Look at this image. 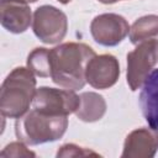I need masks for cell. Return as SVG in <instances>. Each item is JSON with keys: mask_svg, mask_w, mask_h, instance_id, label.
<instances>
[{"mask_svg": "<svg viewBox=\"0 0 158 158\" xmlns=\"http://www.w3.org/2000/svg\"><path fill=\"white\" fill-rule=\"evenodd\" d=\"M98 1H100L102 4H115V2H117L120 0H98Z\"/></svg>", "mask_w": 158, "mask_h": 158, "instance_id": "17", "label": "cell"}, {"mask_svg": "<svg viewBox=\"0 0 158 158\" xmlns=\"http://www.w3.org/2000/svg\"><path fill=\"white\" fill-rule=\"evenodd\" d=\"M80 105V95H77L74 90L56 89L49 86H41L36 89V94L32 101V109L49 114L68 116L77 111Z\"/></svg>", "mask_w": 158, "mask_h": 158, "instance_id": "6", "label": "cell"}, {"mask_svg": "<svg viewBox=\"0 0 158 158\" xmlns=\"http://www.w3.org/2000/svg\"><path fill=\"white\" fill-rule=\"evenodd\" d=\"M0 20L5 30L11 33H22L32 23V12L27 4L16 0H1Z\"/></svg>", "mask_w": 158, "mask_h": 158, "instance_id": "10", "label": "cell"}, {"mask_svg": "<svg viewBox=\"0 0 158 158\" xmlns=\"http://www.w3.org/2000/svg\"><path fill=\"white\" fill-rule=\"evenodd\" d=\"M139 93V107L149 127L158 130V68L146 78Z\"/></svg>", "mask_w": 158, "mask_h": 158, "instance_id": "11", "label": "cell"}, {"mask_svg": "<svg viewBox=\"0 0 158 158\" xmlns=\"http://www.w3.org/2000/svg\"><path fill=\"white\" fill-rule=\"evenodd\" d=\"M32 30L41 42L46 44H56L67 35V15L52 5H42L33 12Z\"/></svg>", "mask_w": 158, "mask_h": 158, "instance_id": "5", "label": "cell"}, {"mask_svg": "<svg viewBox=\"0 0 158 158\" xmlns=\"http://www.w3.org/2000/svg\"><path fill=\"white\" fill-rule=\"evenodd\" d=\"M90 33L96 43L114 47L121 43L130 33V25L121 15L101 14L91 21Z\"/></svg>", "mask_w": 158, "mask_h": 158, "instance_id": "7", "label": "cell"}, {"mask_svg": "<svg viewBox=\"0 0 158 158\" xmlns=\"http://www.w3.org/2000/svg\"><path fill=\"white\" fill-rule=\"evenodd\" d=\"M120 77V64L112 54L94 56L86 64L85 80L95 89H109Z\"/></svg>", "mask_w": 158, "mask_h": 158, "instance_id": "8", "label": "cell"}, {"mask_svg": "<svg viewBox=\"0 0 158 158\" xmlns=\"http://www.w3.org/2000/svg\"><path fill=\"white\" fill-rule=\"evenodd\" d=\"M158 62V40L136 44L127 54V84L132 91L139 89Z\"/></svg>", "mask_w": 158, "mask_h": 158, "instance_id": "4", "label": "cell"}, {"mask_svg": "<svg viewBox=\"0 0 158 158\" xmlns=\"http://www.w3.org/2000/svg\"><path fill=\"white\" fill-rule=\"evenodd\" d=\"M57 1H59L60 4H68V2H70L72 0H57Z\"/></svg>", "mask_w": 158, "mask_h": 158, "instance_id": "19", "label": "cell"}, {"mask_svg": "<svg viewBox=\"0 0 158 158\" xmlns=\"http://www.w3.org/2000/svg\"><path fill=\"white\" fill-rule=\"evenodd\" d=\"M85 156H99V153L74 143L63 144L57 152V157H85Z\"/></svg>", "mask_w": 158, "mask_h": 158, "instance_id": "15", "label": "cell"}, {"mask_svg": "<svg viewBox=\"0 0 158 158\" xmlns=\"http://www.w3.org/2000/svg\"><path fill=\"white\" fill-rule=\"evenodd\" d=\"M27 68L37 77L48 78L49 70V49L38 47L35 48L27 57Z\"/></svg>", "mask_w": 158, "mask_h": 158, "instance_id": "14", "label": "cell"}, {"mask_svg": "<svg viewBox=\"0 0 158 158\" xmlns=\"http://www.w3.org/2000/svg\"><path fill=\"white\" fill-rule=\"evenodd\" d=\"M158 151V130L141 127L130 132L123 143L122 158H151Z\"/></svg>", "mask_w": 158, "mask_h": 158, "instance_id": "9", "label": "cell"}, {"mask_svg": "<svg viewBox=\"0 0 158 158\" xmlns=\"http://www.w3.org/2000/svg\"><path fill=\"white\" fill-rule=\"evenodd\" d=\"M128 37L133 44L148 40H158V16L146 15L137 19L130 27Z\"/></svg>", "mask_w": 158, "mask_h": 158, "instance_id": "13", "label": "cell"}, {"mask_svg": "<svg viewBox=\"0 0 158 158\" xmlns=\"http://www.w3.org/2000/svg\"><path fill=\"white\" fill-rule=\"evenodd\" d=\"M95 56L94 49L79 42H67L49 49V78L52 81L68 90L83 89L85 68Z\"/></svg>", "mask_w": 158, "mask_h": 158, "instance_id": "1", "label": "cell"}, {"mask_svg": "<svg viewBox=\"0 0 158 158\" xmlns=\"http://www.w3.org/2000/svg\"><path fill=\"white\" fill-rule=\"evenodd\" d=\"M67 127L68 116L49 115L31 109L16 118L15 135L19 141L28 146H37L59 139L65 133Z\"/></svg>", "mask_w": 158, "mask_h": 158, "instance_id": "3", "label": "cell"}, {"mask_svg": "<svg viewBox=\"0 0 158 158\" xmlns=\"http://www.w3.org/2000/svg\"><path fill=\"white\" fill-rule=\"evenodd\" d=\"M106 112V101L96 93L80 94V105L74 112L75 116L84 122H95L102 118Z\"/></svg>", "mask_w": 158, "mask_h": 158, "instance_id": "12", "label": "cell"}, {"mask_svg": "<svg viewBox=\"0 0 158 158\" xmlns=\"http://www.w3.org/2000/svg\"><path fill=\"white\" fill-rule=\"evenodd\" d=\"M16 1H20V2H23V4H31V2H36L37 0H16Z\"/></svg>", "mask_w": 158, "mask_h": 158, "instance_id": "18", "label": "cell"}, {"mask_svg": "<svg viewBox=\"0 0 158 158\" xmlns=\"http://www.w3.org/2000/svg\"><path fill=\"white\" fill-rule=\"evenodd\" d=\"M36 94L35 74L25 67L15 68L4 80L0 91V111L4 117L19 118L32 105Z\"/></svg>", "mask_w": 158, "mask_h": 158, "instance_id": "2", "label": "cell"}, {"mask_svg": "<svg viewBox=\"0 0 158 158\" xmlns=\"http://www.w3.org/2000/svg\"><path fill=\"white\" fill-rule=\"evenodd\" d=\"M1 157H35L36 154L27 149L26 143L23 142H12L7 144L0 153Z\"/></svg>", "mask_w": 158, "mask_h": 158, "instance_id": "16", "label": "cell"}]
</instances>
